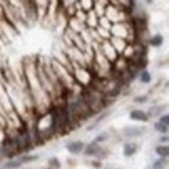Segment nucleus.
<instances>
[{
	"mask_svg": "<svg viewBox=\"0 0 169 169\" xmlns=\"http://www.w3.org/2000/svg\"><path fill=\"white\" fill-rule=\"evenodd\" d=\"M146 131V128H138V126H128L122 130L124 135L126 138H137V137H140L143 135Z\"/></svg>",
	"mask_w": 169,
	"mask_h": 169,
	"instance_id": "nucleus-1",
	"label": "nucleus"
},
{
	"mask_svg": "<svg viewBox=\"0 0 169 169\" xmlns=\"http://www.w3.org/2000/svg\"><path fill=\"white\" fill-rule=\"evenodd\" d=\"M83 151H85V155L86 156H95V155H98L102 151V147H100L99 143H96V142L94 140V142H91L90 145H87L83 148Z\"/></svg>",
	"mask_w": 169,
	"mask_h": 169,
	"instance_id": "nucleus-2",
	"label": "nucleus"
},
{
	"mask_svg": "<svg viewBox=\"0 0 169 169\" xmlns=\"http://www.w3.org/2000/svg\"><path fill=\"white\" fill-rule=\"evenodd\" d=\"M85 148L83 142L81 140H76V142H70L69 145H66V150L70 154H81Z\"/></svg>",
	"mask_w": 169,
	"mask_h": 169,
	"instance_id": "nucleus-3",
	"label": "nucleus"
},
{
	"mask_svg": "<svg viewBox=\"0 0 169 169\" xmlns=\"http://www.w3.org/2000/svg\"><path fill=\"white\" fill-rule=\"evenodd\" d=\"M130 119L131 120H135V121H148V116H147V113L143 112V111H140V109H134V111H131L130 112Z\"/></svg>",
	"mask_w": 169,
	"mask_h": 169,
	"instance_id": "nucleus-4",
	"label": "nucleus"
},
{
	"mask_svg": "<svg viewBox=\"0 0 169 169\" xmlns=\"http://www.w3.org/2000/svg\"><path fill=\"white\" fill-rule=\"evenodd\" d=\"M138 150V146L135 143H125L124 146V155L125 156H133Z\"/></svg>",
	"mask_w": 169,
	"mask_h": 169,
	"instance_id": "nucleus-5",
	"label": "nucleus"
},
{
	"mask_svg": "<svg viewBox=\"0 0 169 169\" xmlns=\"http://www.w3.org/2000/svg\"><path fill=\"white\" fill-rule=\"evenodd\" d=\"M163 42H164V38H163L160 34L154 35V37L150 39V44H151V46H154V47H159V46H161Z\"/></svg>",
	"mask_w": 169,
	"mask_h": 169,
	"instance_id": "nucleus-6",
	"label": "nucleus"
},
{
	"mask_svg": "<svg viewBox=\"0 0 169 169\" xmlns=\"http://www.w3.org/2000/svg\"><path fill=\"white\" fill-rule=\"evenodd\" d=\"M18 160L21 161V164H26V163H33L35 160H38L37 155H22L18 157Z\"/></svg>",
	"mask_w": 169,
	"mask_h": 169,
	"instance_id": "nucleus-7",
	"label": "nucleus"
},
{
	"mask_svg": "<svg viewBox=\"0 0 169 169\" xmlns=\"http://www.w3.org/2000/svg\"><path fill=\"white\" fill-rule=\"evenodd\" d=\"M21 161L18 159H14V160H9V161H7V164H4V169H14V168H18L21 166Z\"/></svg>",
	"mask_w": 169,
	"mask_h": 169,
	"instance_id": "nucleus-8",
	"label": "nucleus"
},
{
	"mask_svg": "<svg viewBox=\"0 0 169 169\" xmlns=\"http://www.w3.org/2000/svg\"><path fill=\"white\" fill-rule=\"evenodd\" d=\"M163 109H164V107H163V105L152 107V108H150V111H148V113H147V116H148V117H150V116H152V117L159 116V114L163 112Z\"/></svg>",
	"mask_w": 169,
	"mask_h": 169,
	"instance_id": "nucleus-9",
	"label": "nucleus"
},
{
	"mask_svg": "<svg viewBox=\"0 0 169 169\" xmlns=\"http://www.w3.org/2000/svg\"><path fill=\"white\" fill-rule=\"evenodd\" d=\"M166 165V157H160L159 160L154 163L152 165V169H164Z\"/></svg>",
	"mask_w": 169,
	"mask_h": 169,
	"instance_id": "nucleus-10",
	"label": "nucleus"
},
{
	"mask_svg": "<svg viewBox=\"0 0 169 169\" xmlns=\"http://www.w3.org/2000/svg\"><path fill=\"white\" fill-rule=\"evenodd\" d=\"M156 154H157L160 157H166L168 154H169L168 146H159V147H156Z\"/></svg>",
	"mask_w": 169,
	"mask_h": 169,
	"instance_id": "nucleus-11",
	"label": "nucleus"
},
{
	"mask_svg": "<svg viewBox=\"0 0 169 169\" xmlns=\"http://www.w3.org/2000/svg\"><path fill=\"white\" fill-rule=\"evenodd\" d=\"M139 79H140V82L142 83H148L151 81V74L150 72H147V70H142L140 74H139Z\"/></svg>",
	"mask_w": 169,
	"mask_h": 169,
	"instance_id": "nucleus-12",
	"label": "nucleus"
},
{
	"mask_svg": "<svg viewBox=\"0 0 169 169\" xmlns=\"http://www.w3.org/2000/svg\"><path fill=\"white\" fill-rule=\"evenodd\" d=\"M155 129L159 133H161V134H166V133H168V126L164 125V124H161V122H156L155 124Z\"/></svg>",
	"mask_w": 169,
	"mask_h": 169,
	"instance_id": "nucleus-13",
	"label": "nucleus"
},
{
	"mask_svg": "<svg viewBox=\"0 0 169 169\" xmlns=\"http://www.w3.org/2000/svg\"><path fill=\"white\" fill-rule=\"evenodd\" d=\"M148 100V98H147V95H139V96H135L134 98V102L135 103H146Z\"/></svg>",
	"mask_w": 169,
	"mask_h": 169,
	"instance_id": "nucleus-14",
	"label": "nucleus"
},
{
	"mask_svg": "<svg viewBox=\"0 0 169 169\" xmlns=\"http://www.w3.org/2000/svg\"><path fill=\"white\" fill-rule=\"evenodd\" d=\"M48 164H50L51 166H53V168H60V161H59L56 157L50 159V160H48Z\"/></svg>",
	"mask_w": 169,
	"mask_h": 169,
	"instance_id": "nucleus-15",
	"label": "nucleus"
},
{
	"mask_svg": "<svg viewBox=\"0 0 169 169\" xmlns=\"http://www.w3.org/2000/svg\"><path fill=\"white\" fill-rule=\"evenodd\" d=\"M107 138H108V134H107V133H104V134L98 135V137L95 138V142H96V143H102V142H104Z\"/></svg>",
	"mask_w": 169,
	"mask_h": 169,
	"instance_id": "nucleus-16",
	"label": "nucleus"
},
{
	"mask_svg": "<svg viewBox=\"0 0 169 169\" xmlns=\"http://www.w3.org/2000/svg\"><path fill=\"white\" fill-rule=\"evenodd\" d=\"M159 122H161V124H164V125H169V116L168 114H164V116H161L160 117V121Z\"/></svg>",
	"mask_w": 169,
	"mask_h": 169,
	"instance_id": "nucleus-17",
	"label": "nucleus"
},
{
	"mask_svg": "<svg viewBox=\"0 0 169 169\" xmlns=\"http://www.w3.org/2000/svg\"><path fill=\"white\" fill-rule=\"evenodd\" d=\"M160 142H165V143H166V142H168V137L166 135L161 137V138H160Z\"/></svg>",
	"mask_w": 169,
	"mask_h": 169,
	"instance_id": "nucleus-18",
	"label": "nucleus"
},
{
	"mask_svg": "<svg viewBox=\"0 0 169 169\" xmlns=\"http://www.w3.org/2000/svg\"><path fill=\"white\" fill-rule=\"evenodd\" d=\"M147 2H148V3H151V0H147Z\"/></svg>",
	"mask_w": 169,
	"mask_h": 169,
	"instance_id": "nucleus-19",
	"label": "nucleus"
}]
</instances>
